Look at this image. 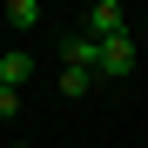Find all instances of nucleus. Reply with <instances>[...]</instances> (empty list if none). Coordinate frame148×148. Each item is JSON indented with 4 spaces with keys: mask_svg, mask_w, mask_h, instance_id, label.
Returning <instances> with one entry per match:
<instances>
[{
    "mask_svg": "<svg viewBox=\"0 0 148 148\" xmlns=\"http://www.w3.org/2000/svg\"><path fill=\"white\" fill-rule=\"evenodd\" d=\"M81 20H88L81 34H94V40H121V34H128V14H121V0H94Z\"/></svg>",
    "mask_w": 148,
    "mask_h": 148,
    "instance_id": "f257e3e1",
    "label": "nucleus"
},
{
    "mask_svg": "<svg viewBox=\"0 0 148 148\" xmlns=\"http://www.w3.org/2000/svg\"><path fill=\"white\" fill-rule=\"evenodd\" d=\"M121 74H135V40H101V54H94V81H121Z\"/></svg>",
    "mask_w": 148,
    "mask_h": 148,
    "instance_id": "f03ea898",
    "label": "nucleus"
},
{
    "mask_svg": "<svg viewBox=\"0 0 148 148\" xmlns=\"http://www.w3.org/2000/svg\"><path fill=\"white\" fill-rule=\"evenodd\" d=\"M27 74H34V54H20V47H14V54H0V88L20 94V81H27Z\"/></svg>",
    "mask_w": 148,
    "mask_h": 148,
    "instance_id": "7ed1b4c3",
    "label": "nucleus"
},
{
    "mask_svg": "<svg viewBox=\"0 0 148 148\" xmlns=\"http://www.w3.org/2000/svg\"><path fill=\"white\" fill-rule=\"evenodd\" d=\"M61 54H67V67H88V74H94V54H101V40H94V34H67V47H61Z\"/></svg>",
    "mask_w": 148,
    "mask_h": 148,
    "instance_id": "20e7f679",
    "label": "nucleus"
},
{
    "mask_svg": "<svg viewBox=\"0 0 148 148\" xmlns=\"http://www.w3.org/2000/svg\"><path fill=\"white\" fill-rule=\"evenodd\" d=\"M0 20H7V27H40V0H7Z\"/></svg>",
    "mask_w": 148,
    "mask_h": 148,
    "instance_id": "39448f33",
    "label": "nucleus"
},
{
    "mask_svg": "<svg viewBox=\"0 0 148 148\" xmlns=\"http://www.w3.org/2000/svg\"><path fill=\"white\" fill-rule=\"evenodd\" d=\"M54 88L67 94V101H81V94L94 88V74H88V67H61V81H54Z\"/></svg>",
    "mask_w": 148,
    "mask_h": 148,
    "instance_id": "423d86ee",
    "label": "nucleus"
},
{
    "mask_svg": "<svg viewBox=\"0 0 148 148\" xmlns=\"http://www.w3.org/2000/svg\"><path fill=\"white\" fill-rule=\"evenodd\" d=\"M14 114H20V94H14V88H0V121H14Z\"/></svg>",
    "mask_w": 148,
    "mask_h": 148,
    "instance_id": "0eeeda50",
    "label": "nucleus"
},
{
    "mask_svg": "<svg viewBox=\"0 0 148 148\" xmlns=\"http://www.w3.org/2000/svg\"><path fill=\"white\" fill-rule=\"evenodd\" d=\"M14 148H27V141H14Z\"/></svg>",
    "mask_w": 148,
    "mask_h": 148,
    "instance_id": "6e6552de",
    "label": "nucleus"
}]
</instances>
